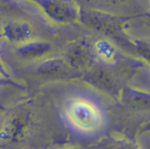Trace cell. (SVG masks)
I'll return each mask as SVG.
<instances>
[{
    "mask_svg": "<svg viewBox=\"0 0 150 149\" xmlns=\"http://www.w3.org/2000/svg\"><path fill=\"white\" fill-rule=\"evenodd\" d=\"M67 115L76 127L83 131H92L101 121L98 108L86 100L76 99L69 103L67 107Z\"/></svg>",
    "mask_w": 150,
    "mask_h": 149,
    "instance_id": "1",
    "label": "cell"
},
{
    "mask_svg": "<svg viewBox=\"0 0 150 149\" xmlns=\"http://www.w3.org/2000/svg\"><path fill=\"white\" fill-rule=\"evenodd\" d=\"M96 51L98 56L106 62H112L115 58L114 48L108 42L99 41L96 45Z\"/></svg>",
    "mask_w": 150,
    "mask_h": 149,
    "instance_id": "2",
    "label": "cell"
}]
</instances>
